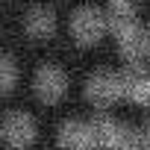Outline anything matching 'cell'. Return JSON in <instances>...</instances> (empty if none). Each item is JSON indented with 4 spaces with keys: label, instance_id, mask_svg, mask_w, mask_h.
<instances>
[{
    "label": "cell",
    "instance_id": "7a4b0ae2",
    "mask_svg": "<svg viewBox=\"0 0 150 150\" xmlns=\"http://www.w3.org/2000/svg\"><path fill=\"white\" fill-rule=\"evenodd\" d=\"M91 129H94V144L100 147H109V150H129V147H138V132L106 118V115H97L91 121Z\"/></svg>",
    "mask_w": 150,
    "mask_h": 150
},
{
    "label": "cell",
    "instance_id": "8fae6325",
    "mask_svg": "<svg viewBox=\"0 0 150 150\" xmlns=\"http://www.w3.org/2000/svg\"><path fill=\"white\" fill-rule=\"evenodd\" d=\"M135 132H138V147H147L150 150V121H144Z\"/></svg>",
    "mask_w": 150,
    "mask_h": 150
},
{
    "label": "cell",
    "instance_id": "277c9868",
    "mask_svg": "<svg viewBox=\"0 0 150 150\" xmlns=\"http://www.w3.org/2000/svg\"><path fill=\"white\" fill-rule=\"evenodd\" d=\"M94 144V129L91 124L83 121H65L59 127V147L62 150H88Z\"/></svg>",
    "mask_w": 150,
    "mask_h": 150
},
{
    "label": "cell",
    "instance_id": "9c48e42d",
    "mask_svg": "<svg viewBox=\"0 0 150 150\" xmlns=\"http://www.w3.org/2000/svg\"><path fill=\"white\" fill-rule=\"evenodd\" d=\"M50 30H53V15H50V9L35 6V9L27 15V33H30V35H47Z\"/></svg>",
    "mask_w": 150,
    "mask_h": 150
},
{
    "label": "cell",
    "instance_id": "52a82bcc",
    "mask_svg": "<svg viewBox=\"0 0 150 150\" xmlns=\"http://www.w3.org/2000/svg\"><path fill=\"white\" fill-rule=\"evenodd\" d=\"M30 135H33V121H30V115H24L21 109L6 112V118H3V138H6V144L24 147V144L30 141Z\"/></svg>",
    "mask_w": 150,
    "mask_h": 150
},
{
    "label": "cell",
    "instance_id": "ba28073f",
    "mask_svg": "<svg viewBox=\"0 0 150 150\" xmlns=\"http://www.w3.org/2000/svg\"><path fill=\"white\" fill-rule=\"evenodd\" d=\"M121 91L127 97H132L135 103L150 106V74L141 68H129L121 74Z\"/></svg>",
    "mask_w": 150,
    "mask_h": 150
},
{
    "label": "cell",
    "instance_id": "30bf717a",
    "mask_svg": "<svg viewBox=\"0 0 150 150\" xmlns=\"http://www.w3.org/2000/svg\"><path fill=\"white\" fill-rule=\"evenodd\" d=\"M15 80V65H12V56H3L0 59V83H3V88H9Z\"/></svg>",
    "mask_w": 150,
    "mask_h": 150
},
{
    "label": "cell",
    "instance_id": "8992f818",
    "mask_svg": "<svg viewBox=\"0 0 150 150\" xmlns=\"http://www.w3.org/2000/svg\"><path fill=\"white\" fill-rule=\"evenodd\" d=\"M65 91V74L56 65H41L35 71V94L47 103H53L59 94Z\"/></svg>",
    "mask_w": 150,
    "mask_h": 150
},
{
    "label": "cell",
    "instance_id": "5b68a950",
    "mask_svg": "<svg viewBox=\"0 0 150 150\" xmlns=\"http://www.w3.org/2000/svg\"><path fill=\"white\" fill-rule=\"evenodd\" d=\"M100 30H103V15L97 12V9H77L74 12V18H71V33H74V38L77 41H94L97 35H100Z\"/></svg>",
    "mask_w": 150,
    "mask_h": 150
},
{
    "label": "cell",
    "instance_id": "3957f363",
    "mask_svg": "<svg viewBox=\"0 0 150 150\" xmlns=\"http://www.w3.org/2000/svg\"><path fill=\"white\" fill-rule=\"evenodd\" d=\"M86 94L94 103H112L118 94H124L121 91V74H115V71H94L88 77V83H86Z\"/></svg>",
    "mask_w": 150,
    "mask_h": 150
},
{
    "label": "cell",
    "instance_id": "6da1fadb",
    "mask_svg": "<svg viewBox=\"0 0 150 150\" xmlns=\"http://www.w3.org/2000/svg\"><path fill=\"white\" fill-rule=\"evenodd\" d=\"M109 21L115 30V38L127 59H138L147 47V33L138 27L129 0H109Z\"/></svg>",
    "mask_w": 150,
    "mask_h": 150
}]
</instances>
